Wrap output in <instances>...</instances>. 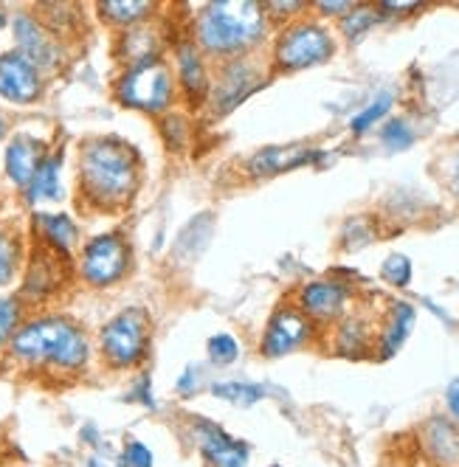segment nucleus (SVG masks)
Here are the masks:
<instances>
[{"label":"nucleus","instance_id":"obj_1","mask_svg":"<svg viewBox=\"0 0 459 467\" xmlns=\"http://www.w3.org/2000/svg\"><path fill=\"white\" fill-rule=\"evenodd\" d=\"M93 358V336L79 318L62 310H35L15 332L0 363L17 375L65 386L88 378Z\"/></svg>","mask_w":459,"mask_h":467},{"label":"nucleus","instance_id":"obj_2","mask_svg":"<svg viewBox=\"0 0 459 467\" xmlns=\"http://www.w3.org/2000/svg\"><path fill=\"white\" fill-rule=\"evenodd\" d=\"M144 183V158L121 136H90L77 147V203L93 214L133 206Z\"/></svg>","mask_w":459,"mask_h":467},{"label":"nucleus","instance_id":"obj_3","mask_svg":"<svg viewBox=\"0 0 459 467\" xmlns=\"http://www.w3.org/2000/svg\"><path fill=\"white\" fill-rule=\"evenodd\" d=\"M192 40L212 62L259 54L271 35V20L256 0H212L192 17Z\"/></svg>","mask_w":459,"mask_h":467},{"label":"nucleus","instance_id":"obj_4","mask_svg":"<svg viewBox=\"0 0 459 467\" xmlns=\"http://www.w3.org/2000/svg\"><path fill=\"white\" fill-rule=\"evenodd\" d=\"M93 347L105 372H141L152 352V313L141 305L121 307L99 327Z\"/></svg>","mask_w":459,"mask_h":467},{"label":"nucleus","instance_id":"obj_5","mask_svg":"<svg viewBox=\"0 0 459 467\" xmlns=\"http://www.w3.org/2000/svg\"><path fill=\"white\" fill-rule=\"evenodd\" d=\"M113 96L121 108L147 113L152 119H161L163 113L175 110L181 99L172 65L167 57L119 68L113 79Z\"/></svg>","mask_w":459,"mask_h":467},{"label":"nucleus","instance_id":"obj_6","mask_svg":"<svg viewBox=\"0 0 459 467\" xmlns=\"http://www.w3.org/2000/svg\"><path fill=\"white\" fill-rule=\"evenodd\" d=\"M74 274L88 290L119 287L133 274V243L121 228L90 234L74 256Z\"/></svg>","mask_w":459,"mask_h":467},{"label":"nucleus","instance_id":"obj_7","mask_svg":"<svg viewBox=\"0 0 459 467\" xmlns=\"http://www.w3.org/2000/svg\"><path fill=\"white\" fill-rule=\"evenodd\" d=\"M336 54V35L327 23L316 17H297L274 35L271 51H268V65L271 74H297L316 68V65L327 62Z\"/></svg>","mask_w":459,"mask_h":467},{"label":"nucleus","instance_id":"obj_8","mask_svg":"<svg viewBox=\"0 0 459 467\" xmlns=\"http://www.w3.org/2000/svg\"><path fill=\"white\" fill-rule=\"evenodd\" d=\"M74 282H77L74 259H65L43 245L28 243V256H26L15 293L31 313L51 310V305L59 302V298L71 290Z\"/></svg>","mask_w":459,"mask_h":467},{"label":"nucleus","instance_id":"obj_9","mask_svg":"<svg viewBox=\"0 0 459 467\" xmlns=\"http://www.w3.org/2000/svg\"><path fill=\"white\" fill-rule=\"evenodd\" d=\"M271 74L268 59H262L259 54H248V57H237V59H225V62H214L212 68V90H209V113L214 119H223L228 113H235L243 102L259 90L266 88Z\"/></svg>","mask_w":459,"mask_h":467},{"label":"nucleus","instance_id":"obj_10","mask_svg":"<svg viewBox=\"0 0 459 467\" xmlns=\"http://www.w3.org/2000/svg\"><path fill=\"white\" fill-rule=\"evenodd\" d=\"M9 31H12V43H15L12 48L35 62L46 77H57L68 68L71 46L59 40L35 9L15 12Z\"/></svg>","mask_w":459,"mask_h":467},{"label":"nucleus","instance_id":"obj_11","mask_svg":"<svg viewBox=\"0 0 459 467\" xmlns=\"http://www.w3.org/2000/svg\"><path fill=\"white\" fill-rule=\"evenodd\" d=\"M183 440L186 445L201 456L206 467H248L251 464V448L248 442L232 437L220 422L189 414L183 417Z\"/></svg>","mask_w":459,"mask_h":467},{"label":"nucleus","instance_id":"obj_12","mask_svg":"<svg viewBox=\"0 0 459 467\" xmlns=\"http://www.w3.org/2000/svg\"><path fill=\"white\" fill-rule=\"evenodd\" d=\"M172 51V74L178 82V96L186 110H201L209 102L212 90V59L201 51V46L192 40L189 31L175 35L170 43Z\"/></svg>","mask_w":459,"mask_h":467},{"label":"nucleus","instance_id":"obj_13","mask_svg":"<svg viewBox=\"0 0 459 467\" xmlns=\"http://www.w3.org/2000/svg\"><path fill=\"white\" fill-rule=\"evenodd\" d=\"M48 77L20 51H0V102L12 108H35L46 99Z\"/></svg>","mask_w":459,"mask_h":467},{"label":"nucleus","instance_id":"obj_14","mask_svg":"<svg viewBox=\"0 0 459 467\" xmlns=\"http://www.w3.org/2000/svg\"><path fill=\"white\" fill-rule=\"evenodd\" d=\"M316 329L318 327L293 302L279 305L271 313L266 332H262V338H259V355L274 360V358H285V355L299 352L316 338Z\"/></svg>","mask_w":459,"mask_h":467},{"label":"nucleus","instance_id":"obj_15","mask_svg":"<svg viewBox=\"0 0 459 467\" xmlns=\"http://www.w3.org/2000/svg\"><path fill=\"white\" fill-rule=\"evenodd\" d=\"M355 302V293L347 282L339 279H313L305 282L297 293V305L316 327L339 324Z\"/></svg>","mask_w":459,"mask_h":467},{"label":"nucleus","instance_id":"obj_16","mask_svg":"<svg viewBox=\"0 0 459 467\" xmlns=\"http://www.w3.org/2000/svg\"><path fill=\"white\" fill-rule=\"evenodd\" d=\"M28 243L43 245L65 259H74L79 245H82V225L77 223V217L71 212H51V209H40L28 214Z\"/></svg>","mask_w":459,"mask_h":467},{"label":"nucleus","instance_id":"obj_17","mask_svg":"<svg viewBox=\"0 0 459 467\" xmlns=\"http://www.w3.org/2000/svg\"><path fill=\"white\" fill-rule=\"evenodd\" d=\"M48 150H51V141L43 136H35V132H28V130H17L6 139L0 166H4V178L17 194H23V189L31 183Z\"/></svg>","mask_w":459,"mask_h":467},{"label":"nucleus","instance_id":"obj_18","mask_svg":"<svg viewBox=\"0 0 459 467\" xmlns=\"http://www.w3.org/2000/svg\"><path fill=\"white\" fill-rule=\"evenodd\" d=\"M172 43V35L163 28L155 17L147 23H139L133 28H124L116 35V59L124 65H139V62H150V59H161L167 57Z\"/></svg>","mask_w":459,"mask_h":467},{"label":"nucleus","instance_id":"obj_19","mask_svg":"<svg viewBox=\"0 0 459 467\" xmlns=\"http://www.w3.org/2000/svg\"><path fill=\"white\" fill-rule=\"evenodd\" d=\"M318 158H321V150L308 147V144H271V147L256 150L254 155L243 161V175L251 181H266L290 170H299V166L313 163Z\"/></svg>","mask_w":459,"mask_h":467},{"label":"nucleus","instance_id":"obj_20","mask_svg":"<svg viewBox=\"0 0 459 467\" xmlns=\"http://www.w3.org/2000/svg\"><path fill=\"white\" fill-rule=\"evenodd\" d=\"M65 144H51L48 155L43 158L40 170L31 178V183L23 189L20 200L28 212H40L43 206H54V203H62L65 200V181H62V172H65Z\"/></svg>","mask_w":459,"mask_h":467},{"label":"nucleus","instance_id":"obj_21","mask_svg":"<svg viewBox=\"0 0 459 467\" xmlns=\"http://www.w3.org/2000/svg\"><path fill=\"white\" fill-rule=\"evenodd\" d=\"M420 453L432 467H459V425L445 414H432L417 431Z\"/></svg>","mask_w":459,"mask_h":467},{"label":"nucleus","instance_id":"obj_22","mask_svg":"<svg viewBox=\"0 0 459 467\" xmlns=\"http://www.w3.org/2000/svg\"><path fill=\"white\" fill-rule=\"evenodd\" d=\"M417 321V310L409 302H391L378 324V341H375V358L378 360H389L395 358L403 344L409 341L412 329Z\"/></svg>","mask_w":459,"mask_h":467},{"label":"nucleus","instance_id":"obj_23","mask_svg":"<svg viewBox=\"0 0 459 467\" xmlns=\"http://www.w3.org/2000/svg\"><path fill=\"white\" fill-rule=\"evenodd\" d=\"M336 327V352L344 358H367L378 341V321L360 316L349 307V313L333 324Z\"/></svg>","mask_w":459,"mask_h":467},{"label":"nucleus","instance_id":"obj_24","mask_svg":"<svg viewBox=\"0 0 459 467\" xmlns=\"http://www.w3.org/2000/svg\"><path fill=\"white\" fill-rule=\"evenodd\" d=\"M28 256V234L15 223H0V293L20 282Z\"/></svg>","mask_w":459,"mask_h":467},{"label":"nucleus","instance_id":"obj_25","mask_svg":"<svg viewBox=\"0 0 459 467\" xmlns=\"http://www.w3.org/2000/svg\"><path fill=\"white\" fill-rule=\"evenodd\" d=\"M155 15H158V4H152V0H99L96 4V17L105 26H110L116 35L124 28L152 20Z\"/></svg>","mask_w":459,"mask_h":467},{"label":"nucleus","instance_id":"obj_26","mask_svg":"<svg viewBox=\"0 0 459 467\" xmlns=\"http://www.w3.org/2000/svg\"><path fill=\"white\" fill-rule=\"evenodd\" d=\"M209 394L217 397V400H223V403H228V406L254 409L271 391L262 386V383H251V380H212L209 383Z\"/></svg>","mask_w":459,"mask_h":467},{"label":"nucleus","instance_id":"obj_27","mask_svg":"<svg viewBox=\"0 0 459 467\" xmlns=\"http://www.w3.org/2000/svg\"><path fill=\"white\" fill-rule=\"evenodd\" d=\"M28 313L31 310L20 302L17 293H0V360H4L15 332L28 318Z\"/></svg>","mask_w":459,"mask_h":467},{"label":"nucleus","instance_id":"obj_28","mask_svg":"<svg viewBox=\"0 0 459 467\" xmlns=\"http://www.w3.org/2000/svg\"><path fill=\"white\" fill-rule=\"evenodd\" d=\"M35 12L46 20V26L54 31L59 40H65L71 46V31L68 28L77 31L79 17H82V9L77 4H37Z\"/></svg>","mask_w":459,"mask_h":467},{"label":"nucleus","instance_id":"obj_29","mask_svg":"<svg viewBox=\"0 0 459 467\" xmlns=\"http://www.w3.org/2000/svg\"><path fill=\"white\" fill-rule=\"evenodd\" d=\"M158 130H161L163 141H167V147L172 152H181L192 144V116H189V110L186 113H178V110L163 113L158 119Z\"/></svg>","mask_w":459,"mask_h":467},{"label":"nucleus","instance_id":"obj_30","mask_svg":"<svg viewBox=\"0 0 459 467\" xmlns=\"http://www.w3.org/2000/svg\"><path fill=\"white\" fill-rule=\"evenodd\" d=\"M383 15L375 9V6H367V4H355L341 20H339V31L347 37V40H360L367 35L370 28H375L378 26V20H381Z\"/></svg>","mask_w":459,"mask_h":467},{"label":"nucleus","instance_id":"obj_31","mask_svg":"<svg viewBox=\"0 0 459 467\" xmlns=\"http://www.w3.org/2000/svg\"><path fill=\"white\" fill-rule=\"evenodd\" d=\"M240 341L232 336V332H214V336L206 341V360L212 369H228L240 360Z\"/></svg>","mask_w":459,"mask_h":467},{"label":"nucleus","instance_id":"obj_32","mask_svg":"<svg viewBox=\"0 0 459 467\" xmlns=\"http://www.w3.org/2000/svg\"><path fill=\"white\" fill-rule=\"evenodd\" d=\"M391 105H395V96H391V93H378L364 110H358L349 119V130L355 132V136H364V132H370L378 121H383L389 116Z\"/></svg>","mask_w":459,"mask_h":467},{"label":"nucleus","instance_id":"obj_33","mask_svg":"<svg viewBox=\"0 0 459 467\" xmlns=\"http://www.w3.org/2000/svg\"><path fill=\"white\" fill-rule=\"evenodd\" d=\"M116 467H155V451L139 440V437H124L121 448L113 456Z\"/></svg>","mask_w":459,"mask_h":467},{"label":"nucleus","instance_id":"obj_34","mask_svg":"<svg viewBox=\"0 0 459 467\" xmlns=\"http://www.w3.org/2000/svg\"><path fill=\"white\" fill-rule=\"evenodd\" d=\"M124 403H133L144 411H158V400H155V391H152V375L147 369L136 372V378L130 380L127 391H124Z\"/></svg>","mask_w":459,"mask_h":467},{"label":"nucleus","instance_id":"obj_35","mask_svg":"<svg viewBox=\"0 0 459 467\" xmlns=\"http://www.w3.org/2000/svg\"><path fill=\"white\" fill-rule=\"evenodd\" d=\"M381 141H383V147L391 150V152L409 150V147L414 144V130H412V124H409L403 116H391V119L383 124V130H381Z\"/></svg>","mask_w":459,"mask_h":467},{"label":"nucleus","instance_id":"obj_36","mask_svg":"<svg viewBox=\"0 0 459 467\" xmlns=\"http://www.w3.org/2000/svg\"><path fill=\"white\" fill-rule=\"evenodd\" d=\"M412 274H414V268L406 254H389L381 265V279L391 287H409Z\"/></svg>","mask_w":459,"mask_h":467},{"label":"nucleus","instance_id":"obj_37","mask_svg":"<svg viewBox=\"0 0 459 467\" xmlns=\"http://www.w3.org/2000/svg\"><path fill=\"white\" fill-rule=\"evenodd\" d=\"M209 378H206V369L201 363H189L186 369L178 375V380H175V394L181 397V400H192V397H198L203 389H209Z\"/></svg>","mask_w":459,"mask_h":467},{"label":"nucleus","instance_id":"obj_38","mask_svg":"<svg viewBox=\"0 0 459 467\" xmlns=\"http://www.w3.org/2000/svg\"><path fill=\"white\" fill-rule=\"evenodd\" d=\"M437 175L443 181V186L459 200V144L448 147L440 161H437Z\"/></svg>","mask_w":459,"mask_h":467},{"label":"nucleus","instance_id":"obj_39","mask_svg":"<svg viewBox=\"0 0 459 467\" xmlns=\"http://www.w3.org/2000/svg\"><path fill=\"white\" fill-rule=\"evenodd\" d=\"M262 9H266L271 26H285V23L297 20V17H305L308 4H305V0H285V4H274V0H271V4H262Z\"/></svg>","mask_w":459,"mask_h":467},{"label":"nucleus","instance_id":"obj_40","mask_svg":"<svg viewBox=\"0 0 459 467\" xmlns=\"http://www.w3.org/2000/svg\"><path fill=\"white\" fill-rule=\"evenodd\" d=\"M79 442L88 448V453H102V456H116L113 451H110V442L105 440V433L99 431V425H93V422H85L82 428H79Z\"/></svg>","mask_w":459,"mask_h":467},{"label":"nucleus","instance_id":"obj_41","mask_svg":"<svg viewBox=\"0 0 459 467\" xmlns=\"http://www.w3.org/2000/svg\"><path fill=\"white\" fill-rule=\"evenodd\" d=\"M425 4H420V0H406V4H403V0H401V4H398V0H383V4H378V12L381 15H398V17H403V15H414V12H420Z\"/></svg>","mask_w":459,"mask_h":467},{"label":"nucleus","instance_id":"obj_42","mask_svg":"<svg viewBox=\"0 0 459 467\" xmlns=\"http://www.w3.org/2000/svg\"><path fill=\"white\" fill-rule=\"evenodd\" d=\"M316 6V12L321 15V17H344L355 4L352 0H318V4H313Z\"/></svg>","mask_w":459,"mask_h":467},{"label":"nucleus","instance_id":"obj_43","mask_svg":"<svg viewBox=\"0 0 459 467\" xmlns=\"http://www.w3.org/2000/svg\"><path fill=\"white\" fill-rule=\"evenodd\" d=\"M445 417L459 425V378H454L445 389Z\"/></svg>","mask_w":459,"mask_h":467},{"label":"nucleus","instance_id":"obj_44","mask_svg":"<svg viewBox=\"0 0 459 467\" xmlns=\"http://www.w3.org/2000/svg\"><path fill=\"white\" fill-rule=\"evenodd\" d=\"M82 467H116L110 456H102V453H88L82 459Z\"/></svg>","mask_w":459,"mask_h":467},{"label":"nucleus","instance_id":"obj_45","mask_svg":"<svg viewBox=\"0 0 459 467\" xmlns=\"http://www.w3.org/2000/svg\"><path fill=\"white\" fill-rule=\"evenodd\" d=\"M9 136H12V119H9V113L0 110V144H6Z\"/></svg>","mask_w":459,"mask_h":467},{"label":"nucleus","instance_id":"obj_46","mask_svg":"<svg viewBox=\"0 0 459 467\" xmlns=\"http://www.w3.org/2000/svg\"><path fill=\"white\" fill-rule=\"evenodd\" d=\"M9 23H12V15H9L6 9H0V31L9 28Z\"/></svg>","mask_w":459,"mask_h":467},{"label":"nucleus","instance_id":"obj_47","mask_svg":"<svg viewBox=\"0 0 459 467\" xmlns=\"http://www.w3.org/2000/svg\"><path fill=\"white\" fill-rule=\"evenodd\" d=\"M271 467H282V464H271Z\"/></svg>","mask_w":459,"mask_h":467}]
</instances>
